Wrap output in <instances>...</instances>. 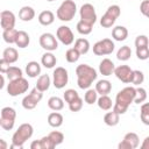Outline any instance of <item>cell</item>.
Returning <instances> with one entry per match:
<instances>
[{"instance_id":"6da1fadb","label":"cell","mask_w":149,"mask_h":149,"mask_svg":"<svg viewBox=\"0 0 149 149\" xmlns=\"http://www.w3.org/2000/svg\"><path fill=\"white\" fill-rule=\"evenodd\" d=\"M135 97V87L127 86L122 90H120L115 97V102L113 104V111L118 114H125L130 106V104L134 101Z\"/></svg>"},{"instance_id":"7a4b0ae2","label":"cell","mask_w":149,"mask_h":149,"mask_svg":"<svg viewBox=\"0 0 149 149\" xmlns=\"http://www.w3.org/2000/svg\"><path fill=\"white\" fill-rule=\"evenodd\" d=\"M76 74H77V84L78 87L81 90H87L91 87L93 81L97 79L98 73L94 68L87 65V64H79L76 68Z\"/></svg>"},{"instance_id":"3957f363","label":"cell","mask_w":149,"mask_h":149,"mask_svg":"<svg viewBox=\"0 0 149 149\" xmlns=\"http://www.w3.org/2000/svg\"><path fill=\"white\" fill-rule=\"evenodd\" d=\"M34 128L30 123H22L19 126V128L15 130V133L12 136V144L10 148H17L21 149L23 148V144L26 143L27 140H29L33 136Z\"/></svg>"},{"instance_id":"277c9868","label":"cell","mask_w":149,"mask_h":149,"mask_svg":"<svg viewBox=\"0 0 149 149\" xmlns=\"http://www.w3.org/2000/svg\"><path fill=\"white\" fill-rule=\"evenodd\" d=\"M76 13H77L76 2L73 0H64L57 9L56 16L63 22H69L74 17Z\"/></svg>"},{"instance_id":"5b68a950","label":"cell","mask_w":149,"mask_h":149,"mask_svg":"<svg viewBox=\"0 0 149 149\" xmlns=\"http://www.w3.org/2000/svg\"><path fill=\"white\" fill-rule=\"evenodd\" d=\"M29 88V83L26 78L20 77L14 80H9L7 84V93L10 97H17L20 94H23L28 91Z\"/></svg>"},{"instance_id":"8992f818","label":"cell","mask_w":149,"mask_h":149,"mask_svg":"<svg viewBox=\"0 0 149 149\" xmlns=\"http://www.w3.org/2000/svg\"><path fill=\"white\" fill-rule=\"evenodd\" d=\"M16 111L13 107H3L0 112V127L5 130H12L15 125Z\"/></svg>"},{"instance_id":"52a82bcc","label":"cell","mask_w":149,"mask_h":149,"mask_svg":"<svg viewBox=\"0 0 149 149\" xmlns=\"http://www.w3.org/2000/svg\"><path fill=\"white\" fill-rule=\"evenodd\" d=\"M120 14H121V8L118 5H111L106 9L105 14L101 16L100 26L102 28H111L115 23L116 19L120 16Z\"/></svg>"},{"instance_id":"ba28073f","label":"cell","mask_w":149,"mask_h":149,"mask_svg":"<svg viewBox=\"0 0 149 149\" xmlns=\"http://www.w3.org/2000/svg\"><path fill=\"white\" fill-rule=\"evenodd\" d=\"M114 42L111 38H104L93 44V54L97 56L111 55L114 51Z\"/></svg>"},{"instance_id":"9c48e42d","label":"cell","mask_w":149,"mask_h":149,"mask_svg":"<svg viewBox=\"0 0 149 149\" xmlns=\"http://www.w3.org/2000/svg\"><path fill=\"white\" fill-rule=\"evenodd\" d=\"M69 81V73L68 70L63 66H57L54 72H52V85L61 90L63 87H65V85Z\"/></svg>"},{"instance_id":"30bf717a","label":"cell","mask_w":149,"mask_h":149,"mask_svg":"<svg viewBox=\"0 0 149 149\" xmlns=\"http://www.w3.org/2000/svg\"><path fill=\"white\" fill-rule=\"evenodd\" d=\"M42 98H43V93L35 87L22 99V107L24 109H34L42 100Z\"/></svg>"},{"instance_id":"8fae6325","label":"cell","mask_w":149,"mask_h":149,"mask_svg":"<svg viewBox=\"0 0 149 149\" xmlns=\"http://www.w3.org/2000/svg\"><path fill=\"white\" fill-rule=\"evenodd\" d=\"M79 15H80V20L93 26L97 22V13H95V8L93 5L91 3H84L81 5L80 9H79Z\"/></svg>"},{"instance_id":"7c38bea8","label":"cell","mask_w":149,"mask_h":149,"mask_svg":"<svg viewBox=\"0 0 149 149\" xmlns=\"http://www.w3.org/2000/svg\"><path fill=\"white\" fill-rule=\"evenodd\" d=\"M40 45L47 51H55L58 48V41L51 33H43L38 38Z\"/></svg>"},{"instance_id":"4fadbf2b","label":"cell","mask_w":149,"mask_h":149,"mask_svg":"<svg viewBox=\"0 0 149 149\" xmlns=\"http://www.w3.org/2000/svg\"><path fill=\"white\" fill-rule=\"evenodd\" d=\"M56 38L64 45H71L74 41L73 33L70 29V27H68V26H61L57 28Z\"/></svg>"},{"instance_id":"5bb4252c","label":"cell","mask_w":149,"mask_h":149,"mask_svg":"<svg viewBox=\"0 0 149 149\" xmlns=\"http://www.w3.org/2000/svg\"><path fill=\"white\" fill-rule=\"evenodd\" d=\"M140 144V139L136 133L129 132L123 136V140L118 144L119 149H135Z\"/></svg>"},{"instance_id":"9a60e30c","label":"cell","mask_w":149,"mask_h":149,"mask_svg":"<svg viewBox=\"0 0 149 149\" xmlns=\"http://www.w3.org/2000/svg\"><path fill=\"white\" fill-rule=\"evenodd\" d=\"M113 73H114L115 77H116L119 80H121L122 83L129 84L130 80H132L133 70H132L130 66H128V65H119V66H115Z\"/></svg>"},{"instance_id":"2e32d148","label":"cell","mask_w":149,"mask_h":149,"mask_svg":"<svg viewBox=\"0 0 149 149\" xmlns=\"http://www.w3.org/2000/svg\"><path fill=\"white\" fill-rule=\"evenodd\" d=\"M15 15L12 10H2L0 13V26L3 30L13 29L15 27Z\"/></svg>"},{"instance_id":"e0dca14e","label":"cell","mask_w":149,"mask_h":149,"mask_svg":"<svg viewBox=\"0 0 149 149\" xmlns=\"http://www.w3.org/2000/svg\"><path fill=\"white\" fill-rule=\"evenodd\" d=\"M56 146L54 144V142L50 140V137L47 135V136H43L42 139L40 140H35L31 142L30 144V148L31 149H54Z\"/></svg>"},{"instance_id":"ac0fdd59","label":"cell","mask_w":149,"mask_h":149,"mask_svg":"<svg viewBox=\"0 0 149 149\" xmlns=\"http://www.w3.org/2000/svg\"><path fill=\"white\" fill-rule=\"evenodd\" d=\"M114 69H115V65L109 58H104L99 64V72L105 77L112 76L114 72Z\"/></svg>"},{"instance_id":"d6986e66","label":"cell","mask_w":149,"mask_h":149,"mask_svg":"<svg viewBox=\"0 0 149 149\" xmlns=\"http://www.w3.org/2000/svg\"><path fill=\"white\" fill-rule=\"evenodd\" d=\"M94 90L97 91L98 94L105 95V94H108V93L112 91V84H111V81L107 80V79H100V80L97 81Z\"/></svg>"},{"instance_id":"ffe728a7","label":"cell","mask_w":149,"mask_h":149,"mask_svg":"<svg viewBox=\"0 0 149 149\" xmlns=\"http://www.w3.org/2000/svg\"><path fill=\"white\" fill-rule=\"evenodd\" d=\"M35 17V10L30 6H23L19 10V19L24 22H29Z\"/></svg>"},{"instance_id":"44dd1931","label":"cell","mask_w":149,"mask_h":149,"mask_svg":"<svg viewBox=\"0 0 149 149\" xmlns=\"http://www.w3.org/2000/svg\"><path fill=\"white\" fill-rule=\"evenodd\" d=\"M57 63L56 56L52 54V51H47L41 57V64L47 69H52Z\"/></svg>"},{"instance_id":"7402d4cb","label":"cell","mask_w":149,"mask_h":149,"mask_svg":"<svg viewBox=\"0 0 149 149\" xmlns=\"http://www.w3.org/2000/svg\"><path fill=\"white\" fill-rule=\"evenodd\" d=\"M112 37L118 42L125 41L128 37V29L123 26H116L112 29Z\"/></svg>"},{"instance_id":"603a6c76","label":"cell","mask_w":149,"mask_h":149,"mask_svg":"<svg viewBox=\"0 0 149 149\" xmlns=\"http://www.w3.org/2000/svg\"><path fill=\"white\" fill-rule=\"evenodd\" d=\"M29 43H30V37H29L28 33L24 31V30H17V36H16V40H15L16 47H19L21 49H24L29 45Z\"/></svg>"},{"instance_id":"cb8c5ba5","label":"cell","mask_w":149,"mask_h":149,"mask_svg":"<svg viewBox=\"0 0 149 149\" xmlns=\"http://www.w3.org/2000/svg\"><path fill=\"white\" fill-rule=\"evenodd\" d=\"M41 73V65L40 63L31 61L26 64V74L30 78H35Z\"/></svg>"},{"instance_id":"d4e9b609","label":"cell","mask_w":149,"mask_h":149,"mask_svg":"<svg viewBox=\"0 0 149 149\" xmlns=\"http://www.w3.org/2000/svg\"><path fill=\"white\" fill-rule=\"evenodd\" d=\"M37 20L42 26H50L55 21V14L51 10H43L38 14Z\"/></svg>"},{"instance_id":"484cf974","label":"cell","mask_w":149,"mask_h":149,"mask_svg":"<svg viewBox=\"0 0 149 149\" xmlns=\"http://www.w3.org/2000/svg\"><path fill=\"white\" fill-rule=\"evenodd\" d=\"M50 84H51V79L49 77V74H42L37 78V81H36V88L40 91V92H45L49 90L50 87Z\"/></svg>"},{"instance_id":"4316f807","label":"cell","mask_w":149,"mask_h":149,"mask_svg":"<svg viewBox=\"0 0 149 149\" xmlns=\"http://www.w3.org/2000/svg\"><path fill=\"white\" fill-rule=\"evenodd\" d=\"M73 48L80 54V56H81V55H85V54H87L88 50H90V42H88L86 38H84V37L77 38V40L74 41V47H73Z\"/></svg>"},{"instance_id":"83f0119b","label":"cell","mask_w":149,"mask_h":149,"mask_svg":"<svg viewBox=\"0 0 149 149\" xmlns=\"http://www.w3.org/2000/svg\"><path fill=\"white\" fill-rule=\"evenodd\" d=\"M2 58H5L8 63L13 64V63L17 62V59H19V52H17V50H16L15 48L8 47V48H6V49L3 50V52H2Z\"/></svg>"},{"instance_id":"f1b7e54d","label":"cell","mask_w":149,"mask_h":149,"mask_svg":"<svg viewBox=\"0 0 149 149\" xmlns=\"http://www.w3.org/2000/svg\"><path fill=\"white\" fill-rule=\"evenodd\" d=\"M63 121H64L63 115L61 113H58L57 111H55L48 115V123H49V126H51L54 128L61 127L63 125Z\"/></svg>"},{"instance_id":"f546056e","label":"cell","mask_w":149,"mask_h":149,"mask_svg":"<svg viewBox=\"0 0 149 149\" xmlns=\"http://www.w3.org/2000/svg\"><path fill=\"white\" fill-rule=\"evenodd\" d=\"M97 104H98V107L102 111H109L112 107H113V101L112 99L108 97V94H105V95H100L98 99H97Z\"/></svg>"},{"instance_id":"4dcf8cb0","label":"cell","mask_w":149,"mask_h":149,"mask_svg":"<svg viewBox=\"0 0 149 149\" xmlns=\"http://www.w3.org/2000/svg\"><path fill=\"white\" fill-rule=\"evenodd\" d=\"M119 121H120V114L115 113L114 111L107 112V113L104 115V122H105L107 126H109V127L116 126V125L119 123Z\"/></svg>"},{"instance_id":"1f68e13d","label":"cell","mask_w":149,"mask_h":149,"mask_svg":"<svg viewBox=\"0 0 149 149\" xmlns=\"http://www.w3.org/2000/svg\"><path fill=\"white\" fill-rule=\"evenodd\" d=\"M48 107L52 111H61L64 108V100L59 97H51L48 100Z\"/></svg>"},{"instance_id":"d6a6232c","label":"cell","mask_w":149,"mask_h":149,"mask_svg":"<svg viewBox=\"0 0 149 149\" xmlns=\"http://www.w3.org/2000/svg\"><path fill=\"white\" fill-rule=\"evenodd\" d=\"M130 56H132V49L128 45H122L116 52V58L122 62L128 61L130 58Z\"/></svg>"},{"instance_id":"836d02e7","label":"cell","mask_w":149,"mask_h":149,"mask_svg":"<svg viewBox=\"0 0 149 149\" xmlns=\"http://www.w3.org/2000/svg\"><path fill=\"white\" fill-rule=\"evenodd\" d=\"M16 36H17V30L15 28L8 29V30H3V33H2V38L8 44H13V43L15 44Z\"/></svg>"},{"instance_id":"e575fe53","label":"cell","mask_w":149,"mask_h":149,"mask_svg":"<svg viewBox=\"0 0 149 149\" xmlns=\"http://www.w3.org/2000/svg\"><path fill=\"white\" fill-rule=\"evenodd\" d=\"M140 118L146 126H149V104L148 102H142L140 107Z\"/></svg>"},{"instance_id":"d590c367","label":"cell","mask_w":149,"mask_h":149,"mask_svg":"<svg viewBox=\"0 0 149 149\" xmlns=\"http://www.w3.org/2000/svg\"><path fill=\"white\" fill-rule=\"evenodd\" d=\"M6 74H7V78L9 80H14V79H17V78L22 77L23 76V72L17 66H9L8 70H7V72H6Z\"/></svg>"},{"instance_id":"8d00e7d4","label":"cell","mask_w":149,"mask_h":149,"mask_svg":"<svg viewBox=\"0 0 149 149\" xmlns=\"http://www.w3.org/2000/svg\"><path fill=\"white\" fill-rule=\"evenodd\" d=\"M76 28H77V31H78L80 35H88V34H91V31H92V29H93V26H91V24H88V23H86V22L79 20Z\"/></svg>"},{"instance_id":"74e56055","label":"cell","mask_w":149,"mask_h":149,"mask_svg":"<svg viewBox=\"0 0 149 149\" xmlns=\"http://www.w3.org/2000/svg\"><path fill=\"white\" fill-rule=\"evenodd\" d=\"M146 100H147V91H146V88H143V87L135 88V97H134V101L133 102L140 105V104L144 102Z\"/></svg>"},{"instance_id":"f35d334b","label":"cell","mask_w":149,"mask_h":149,"mask_svg":"<svg viewBox=\"0 0 149 149\" xmlns=\"http://www.w3.org/2000/svg\"><path fill=\"white\" fill-rule=\"evenodd\" d=\"M97 99H98V93L93 88H87L86 90V93L84 95V100L86 104L88 105H93L94 102H97Z\"/></svg>"},{"instance_id":"ab89813d","label":"cell","mask_w":149,"mask_h":149,"mask_svg":"<svg viewBox=\"0 0 149 149\" xmlns=\"http://www.w3.org/2000/svg\"><path fill=\"white\" fill-rule=\"evenodd\" d=\"M80 57V54L74 49V48H70L66 50L65 52V59L69 62V63H76Z\"/></svg>"},{"instance_id":"60d3db41","label":"cell","mask_w":149,"mask_h":149,"mask_svg":"<svg viewBox=\"0 0 149 149\" xmlns=\"http://www.w3.org/2000/svg\"><path fill=\"white\" fill-rule=\"evenodd\" d=\"M144 81V74L142 71L140 70H133V76H132V80L130 83L135 86H140L142 83Z\"/></svg>"},{"instance_id":"b9f144b4","label":"cell","mask_w":149,"mask_h":149,"mask_svg":"<svg viewBox=\"0 0 149 149\" xmlns=\"http://www.w3.org/2000/svg\"><path fill=\"white\" fill-rule=\"evenodd\" d=\"M79 98V94L76 90L73 88H69V90H65V92L63 93V100L68 104H70L71 101H73L74 99Z\"/></svg>"},{"instance_id":"7bdbcfd3","label":"cell","mask_w":149,"mask_h":149,"mask_svg":"<svg viewBox=\"0 0 149 149\" xmlns=\"http://www.w3.org/2000/svg\"><path fill=\"white\" fill-rule=\"evenodd\" d=\"M48 136L50 137V140L54 142L55 146H58V144H61V143L64 141V135H63V133H61V132H58V130H54V132L49 133Z\"/></svg>"},{"instance_id":"ee69618b","label":"cell","mask_w":149,"mask_h":149,"mask_svg":"<svg viewBox=\"0 0 149 149\" xmlns=\"http://www.w3.org/2000/svg\"><path fill=\"white\" fill-rule=\"evenodd\" d=\"M136 56H137V58L141 59V61L148 59V58H149V48H148V45L136 48Z\"/></svg>"},{"instance_id":"f6af8a7d","label":"cell","mask_w":149,"mask_h":149,"mask_svg":"<svg viewBox=\"0 0 149 149\" xmlns=\"http://www.w3.org/2000/svg\"><path fill=\"white\" fill-rule=\"evenodd\" d=\"M69 105V109L71 112H79L81 108H83V99L79 97L77 99H74L73 101H71Z\"/></svg>"},{"instance_id":"bcb514c9","label":"cell","mask_w":149,"mask_h":149,"mask_svg":"<svg viewBox=\"0 0 149 149\" xmlns=\"http://www.w3.org/2000/svg\"><path fill=\"white\" fill-rule=\"evenodd\" d=\"M148 43H149V41H148V37L146 35H139L135 38V47L136 48L146 47V45H148Z\"/></svg>"},{"instance_id":"7dc6e473","label":"cell","mask_w":149,"mask_h":149,"mask_svg":"<svg viewBox=\"0 0 149 149\" xmlns=\"http://www.w3.org/2000/svg\"><path fill=\"white\" fill-rule=\"evenodd\" d=\"M140 12L144 16H148L149 15V0H143L140 3Z\"/></svg>"},{"instance_id":"c3c4849f","label":"cell","mask_w":149,"mask_h":149,"mask_svg":"<svg viewBox=\"0 0 149 149\" xmlns=\"http://www.w3.org/2000/svg\"><path fill=\"white\" fill-rule=\"evenodd\" d=\"M9 66L10 63H8L5 58H0V73H6Z\"/></svg>"},{"instance_id":"681fc988","label":"cell","mask_w":149,"mask_h":149,"mask_svg":"<svg viewBox=\"0 0 149 149\" xmlns=\"http://www.w3.org/2000/svg\"><path fill=\"white\" fill-rule=\"evenodd\" d=\"M141 148H142V149H149V136H147V137L144 139V142H143V144L141 146Z\"/></svg>"},{"instance_id":"f907efd6","label":"cell","mask_w":149,"mask_h":149,"mask_svg":"<svg viewBox=\"0 0 149 149\" xmlns=\"http://www.w3.org/2000/svg\"><path fill=\"white\" fill-rule=\"evenodd\" d=\"M8 147V144H7V142L5 141V140H2V139H0V149H6Z\"/></svg>"},{"instance_id":"816d5d0a","label":"cell","mask_w":149,"mask_h":149,"mask_svg":"<svg viewBox=\"0 0 149 149\" xmlns=\"http://www.w3.org/2000/svg\"><path fill=\"white\" fill-rule=\"evenodd\" d=\"M3 86H5V78H3V76L0 73V90H2Z\"/></svg>"},{"instance_id":"f5cc1de1","label":"cell","mask_w":149,"mask_h":149,"mask_svg":"<svg viewBox=\"0 0 149 149\" xmlns=\"http://www.w3.org/2000/svg\"><path fill=\"white\" fill-rule=\"evenodd\" d=\"M47 1H49V2H52V1H56V0H47Z\"/></svg>"},{"instance_id":"db71d44e","label":"cell","mask_w":149,"mask_h":149,"mask_svg":"<svg viewBox=\"0 0 149 149\" xmlns=\"http://www.w3.org/2000/svg\"><path fill=\"white\" fill-rule=\"evenodd\" d=\"M0 13H1V12H0Z\"/></svg>"}]
</instances>
